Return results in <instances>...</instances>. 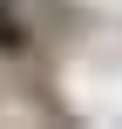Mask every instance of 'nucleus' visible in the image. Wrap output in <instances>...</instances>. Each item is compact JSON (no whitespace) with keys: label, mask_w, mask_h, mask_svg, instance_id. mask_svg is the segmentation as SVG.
I'll use <instances>...</instances> for the list:
<instances>
[{"label":"nucleus","mask_w":122,"mask_h":129,"mask_svg":"<svg viewBox=\"0 0 122 129\" xmlns=\"http://www.w3.org/2000/svg\"><path fill=\"white\" fill-rule=\"evenodd\" d=\"M27 48H34V27L7 7V14H0V54H27Z\"/></svg>","instance_id":"obj_1"},{"label":"nucleus","mask_w":122,"mask_h":129,"mask_svg":"<svg viewBox=\"0 0 122 129\" xmlns=\"http://www.w3.org/2000/svg\"><path fill=\"white\" fill-rule=\"evenodd\" d=\"M0 14H7V0H0Z\"/></svg>","instance_id":"obj_2"}]
</instances>
